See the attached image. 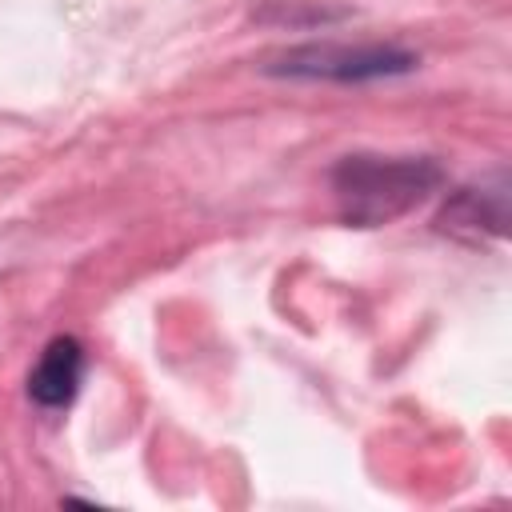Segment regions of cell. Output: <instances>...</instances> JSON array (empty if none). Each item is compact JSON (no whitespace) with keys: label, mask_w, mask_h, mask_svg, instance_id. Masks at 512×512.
Here are the masks:
<instances>
[{"label":"cell","mask_w":512,"mask_h":512,"mask_svg":"<svg viewBox=\"0 0 512 512\" xmlns=\"http://www.w3.org/2000/svg\"><path fill=\"white\" fill-rule=\"evenodd\" d=\"M336 216L348 228H384L420 208L440 184L444 168L432 156H376L352 152L328 172Z\"/></svg>","instance_id":"6da1fadb"},{"label":"cell","mask_w":512,"mask_h":512,"mask_svg":"<svg viewBox=\"0 0 512 512\" xmlns=\"http://www.w3.org/2000/svg\"><path fill=\"white\" fill-rule=\"evenodd\" d=\"M420 56L400 44H340V40H308L264 64L268 76L288 80H328V84H372L416 72Z\"/></svg>","instance_id":"7a4b0ae2"},{"label":"cell","mask_w":512,"mask_h":512,"mask_svg":"<svg viewBox=\"0 0 512 512\" xmlns=\"http://www.w3.org/2000/svg\"><path fill=\"white\" fill-rule=\"evenodd\" d=\"M436 228L444 236H456L464 244H488L504 240L508 232V176L496 172L488 184H468L456 188L444 208L436 212Z\"/></svg>","instance_id":"3957f363"},{"label":"cell","mask_w":512,"mask_h":512,"mask_svg":"<svg viewBox=\"0 0 512 512\" xmlns=\"http://www.w3.org/2000/svg\"><path fill=\"white\" fill-rule=\"evenodd\" d=\"M84 380V348L76 336H52L36 360V368L28 372V400L36 408H68L80 392Z\"/></svg>","instance_id":"277c9868"}]
</instances>
